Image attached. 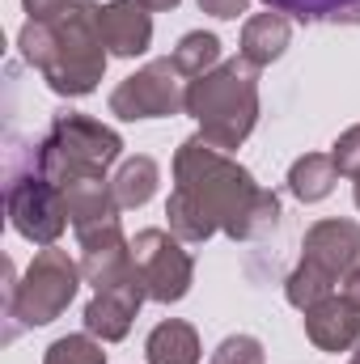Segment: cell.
<instances>
[{"mask_svg":"<svg viewBox=\"0 0 360 364\" xmlns=\"http://www.w3.org/2000/svg\"><path fill=\"white\" fill-rule=\"evenodd\" d=\"M275 13H292L297 21H348L360 13V0H263Z\"/></svg>","mask_w":360,"mask_h":364,"instance_id":"cell-21","label":"cell"},{"mask_svg":"<svg viewBox=\"0 0 360 364\" xmlns=\"http://www.w3.org/2000/svg\"><path fill=\"white\" fill-rule=\"evenodd\" d=\"M246 4H250V0H199V9H203V13L225 17V21H229V17H238V13H246Z\"/></svg>","mask_w":360,"mask_h":364,"instance_id":"cell-26","label":"cell"},{"mask_svg":"<svg viewBox=\"0 0 360 364\" xmlns=\"http://www.w3.org/2000/svg\"><path fill=\"white\" fill-rule=\"evenodd\" d=\"M352 199H356V208H360V178H356V191H352Z\"/></svg>","mask_w":360,"mask_h":364,"instance_id":"cell-30","label":"cell"},{"mask_svg":"<svg viewBox=\"0 0 360 364\" xmlns=\"http://www.w3.org/2000/svg\"><path fill=\"white\" fill-rule=\"evenodd\" d=\"M212 364H263V343L255 335H229L212 352Z\"/></svg>","mask_w":360,"mask_h":364,"instance_id":"cell-23","label":"cell"},{"mask_svg":"<svg viewBox=\"0 0 360 364\" xmlns=\"http://www.w3.org/2000/svg\"><path fill=\"white\" fill-rule=\"evenodd\" d=\"M166 216L179 242H208L212 233L255 242L275 229L280 199L263 191L250 178V170H242L229 153L191 136L174 153V191Z\"/></svg>","mask_w":360,"mask_h":364,"instance_id":"cell-1","label":"cell"},{"mask_svg":"<svg viewBox=\"0 0 360 364\" xmlns=\"http://www.w3.org/2000/svg\"><path fill=\"white\" fill-rule=\"evenodd\" d=\"M356 21H360V13H356V17H352V26H356Z\"/></svg>","mask_w":360,"mask_h":364,"instance_id":"cell-31","label":"cell"},{"mask_svg":"<svg viewBox=\"0 0 360 364\" xmlns=\"http://www.w3.org/2000/svg\"><path fill=\"white\" fill-rule=\"evenodd\" d=\"M157 182H162V170H157L153 157H127L115 170L110 191H115V203L119 208H144L157 195Z\"/></svg>","mask_w":360,"mask_h":364,"instance_id":"cell-17","label":"cell"},{"mask_svg":"<svg viewBox=\"0 0 360 364\" xmlns=\"http://www.w3.org/2000/svg\"><path fill=\"white\" fill-rule=\"evenodd\" d=\"M43 364H106V352H102V339H93L90 331L85 335H64L47 348Z\"/></svg>","mask_w":360,"mask_h":364,"instance_id":"cell-22","label":"cell"},{"mask_svg":"<svg viewBox=\"0 0 360 364\" xmlns=\"http://www.w3.org/2000/svg\"><path fill=\"white\" fill-rule=\"evenodd\" d=\"M301 263L327 272L331 279L360 267V225L356 220H318L309 225L305 242H301Z\"/></svg>","mask_w":360,"mask_h":364,"instance_id":"cell-10","label":"cell"},{"mask_svg":"<svg viewBox=\"0 0 360 364\" xmlns=\"http://www.w3.org/2000/svg\"><path fill=\"white\" fill-rule=\"evenodd\" d=\"M97 4L73 0L60 21H30L17 34L21 60L43 73V81L64 97H85L106 73V43L97 30Z\"/></svg>","mask_w":360,"mask_h":364,"instance_id":"cell-2","label":"cell"},{"mask_svg":"<svg viewBox=\"0 0 360 364\" xmlns=\"http://www.w3.org/2000/svg\"><path fill=\"white\" fill-rule=\"evenodd\" d=\"M335 284H339V279H331L327 272H318V267H309V263H297L292 275L284 279V296H288V305H297V309L305 314V309H314L318 301H327V296L335 292Z\"/></svg>","mask_w":360,"mask_h":364,"instance_id":"cell-20","label":"cell"},{"mask_svg":"<svg viewBox=\"0 0 360 364\" xmlns=\"http://www.w3.org/2000/svg\"><path fill=\"white\" fill-rule=\"evenodd\" d=\"M4 182H9L4 199L13 229L34 246H55L60 233L68 229V208H64V186L43 170V144L9 140Z\"/></svg>","mask_w":360,"mask_h":364,"instance_id":"cell-4","label":"cell"},{"mask_svg":"<svg viewBox=\"0 0 360 364\" xmlns=\"http://www.w3.org/2000/svg\"><path fill=\"white\" fill-rule=\"evenodd\" d=\"M288 38H292V26H288L284 13H275V9L255 13L242 26V60H250L255 68H268L288 51Z\"/></svg>","mask_w":360,"mask_h":364,"instance_id":"cell-15","label":"cell"},{"mask_svg":"<svg viewBox=\"0 0 360 364\" xmlns=\"http://www.w3.org/2000/svg\"><path fill=\"white\" fill-rule=\"evenodd\" d=\"M331 157H335V170H339V174L360 178V123H356V127H348V132L335 140Z\"/></svg>","mask_w":360,"mask_h":364,"instance_id":"cell-24","label":"cell"},{"mask_svg":"<svg viewBox=\"0 0 360 364\" xmlns=\"http://www.w3.org/2000/svg\"><path fill=\"white\" fill-rule=\"evenodd\" d=\"M64 208H68V225L77 233L97 229V225H110L119 220V203H115V191L110 182L102 178H81V182H64Z\"/></svg>","mask_w":360,"mask_h":364,"instance_id":"cell-14","label":"cell"},{"mask_svg":"<svg viewBox=\"0 0 360 364\" xmlns=\"http://www.w3.org/2000/svg\"><path fill=\"white\" fill-rule=\"evenodd\" d=\"M97 30H102V43L110 55H144L149 43H153V17L140 0H110L102 13H97Z\"/></svg>","mask_w":360,"mask_h":364,"instance_id":"cell-12","label":"cell"},{"mask_svg":"<svg viewBox=\"0 0 360 364\" xmlns=\"http://www.w3.org/2000/svg\"><path fill=\"white\" fill-rule=\"evenodd\" d=\"M21 4H26L30 21H60L73 9V0H21Z\"/></svg>","mask_w":360,"mask_h":364,"instance_id":"cell-25","label":"cell"},{"mask_svg":"<svg viewBox=\"0 0 360 364\" xmlns=\"http://www.w3.org/2000/svg\"><path fill=\"white\" fill-rule=\"evenodd\" d=\"M144 301L149 296H144L140 275H132V279H123L115 288L93 292V301L85 305V331H90L93 339H102V343H119L132 331V322H136V314H140Z\"/></svg>","mask_w":360,"mask_h":364,"instance_id":"cell-11","label":"cell"},{"mask_svg":"<svg viewBox=\"0 0 360 364\" xmlns=\"http://www.w3.org/2000/svg\"><path fill=\"white\" fill-rule=\"evenodd\" d=\"M144 352H149V364H199V335L191 322L170 318V322L153 326Z\"/></svg>","mask_w":360,"mask_h":364,"instance_id":"cell-16","label":"cell"},{"mask_svg":"<svg viewBox=\"0 0 360 364\" xmlns=\"http://www.w3.org/2000/svg\"><path fill=\"white\" fill-rule=\"evenodd\" d=\"M43 144V170L60 182H81V178H106V170L119 161L123 140L115 127L97 123L90 114L60 110L51 119V132Z\"/></svg>","mask_w":360,"mask_h":364,"instance_id":"cell-6","label":"cell"},{"mask_svg":"<svg viewBox=\"0 0 360 364\" xmlns=\"http://www.w3.org/2000/svg\"><path fill=\"white\" fill-rule=\"evenodd\" d=\"M335 182H339V170H335V157H327V153H305V157L292 161V170H288V191H292L301 203L327 199V195L335 191Z\"/></svg>","mask_w":360,"mask_h":364,"instance_id":"cell-18","label":"cell"},{"mask_svg":"<svg viewBox=\"0 0 360 364\" xmlns=\"http://www.w3.org/2000/svg\"><path fill=\"white\" fill-rule=\"evenodd\" d=\"M305 335L322 348V352H348L360 343V309L339 292H331L327 301H318L314 309H305Z\"/></svg>","mask_w":360,"mask_h":364,"instance_id":"cell-13","label":"cell"},{"mask_svg":"<svg viewBox=\"0 0 360 364\" xmlns=\"http://www.w3.org/2000/svg\"><path fill=\"white\" fill-rule=\"evenodd\" d=\"M174 64H179V73L186 81L212 73V68L221 64V38H216V34H203V30L186 34L179 47H174Z\"/></svg>","mask_w":360,"mask_h":364,"instance_id":"cell-19","label":"cell"},{"mask_svg":"<svg viewBox=\"0 0 360 364\" xmlns=\"http://www.w3.org/2000/svg\"><path fill=\"white\" fill-rule=\"evenodd\" d=\"M348 364H360V343H356V352H352V360H348Z\"/></svg>","mask_w":360,"mask_h":364,"instance_id":"cell-29","label":"cell"},{"mask_svg":"<svg viewBox=\"0 0 360 364\" xmlns=\"http://www.w3.org/2000/svg\"><path fill=\"white\" fill-rule=\"evenodd\" d=\"M140 4H144V9H149V13H162V9H174V4H179V0H140Z\"/></svg>","mask_w":360,"mask_h":364,"instance_id":"cell-28","label":"cell"},{"mask_svg":"<svg viewBox=\"0 0 360 364\" xmlns=\"http://www.w3.org/2000/svg\"><path fill=\"white\" fill-rule=\"evenodd\" d=\"M186 114L199 123L203 144L233 153L259 123V68L242 55L221 60L186 85Z\"/></svg>","mask_w":360,"mask_h":364,"instance_id":"cell-3","label":"cell"},{"mask_svg":"<svg viewBox=\"0 0 360 364\" xmlns=\"http://www.w3.org/2000/svg\"><path fill=\"white\" fill-rule=\"evenodd\" d=\"M81 279H85L81 275V263H73L68 250H60V246H43L30 259V267H26L21 279L9 267V275H4V284H9L4 288V318H9L4 343L17 339L21 331H34V326L55 322L73 305Z\"/></svg>","mask_w":360,"mask_h":364,"instance_id":"cell-5","label":"cell"},{"mask_svg":"<svg viewBox=\"0 0 360 364\" xmlns=\"http://www.w3.org/2000/svg\"><path fill=\"white\" fill-rule=\"evenodd\" d=\"M186 77L179 73L174 55L170 60H153L140 73H132L127 81H119V90L110 93V114L119 119H170L186 110Z\"/></svg>","mask_w":360,"mask_h":364,"instance_id":"cell-8","label":"cell"},{"mask_svg":"<svg viewBox=\"0 0 360 364\" xmlns=\"http://www.w3.org/2000/svg\"><path fill=\"white\" fill-rule=\"evenodd\" d=\"M132 267L144 284L149 301H182L195 279V259L182 250V242L166 229H140L132 237Z\"/></svg>","mask_w":360,"mask_h":364,"instance_id":"cell-7","label":"cell"},{"mask_svg":"<svg viewBox=\"0 0 360 364\" xmlns=\"http://www.w3.org/2000/svg\"><path fill=\"white\" fill-rule=\"evenodd\" d=\"M77 237H81V275H85V284H93V292L115 288V284L136 275V267H132V242L123 237L119 220L85 229Z\"/></svg>","mask_w":360,"mask_h":364,"instance_id":"cell-9","label":"cell"},{"mask_svg":"<svg viewBox=\"0 0 360 364\" xmlns=\"http://www.w3.org/2000/svg\"><path fill=\"white\" fill-rule=\"evenodd\" d=\"M339 292H344V296H348V301L360 309V267H352V272L339 279Z\"/></svg>","mask_w":360,"mask_h":364,"instance_id":"cell-27","label":"cell"}]
</instances>
